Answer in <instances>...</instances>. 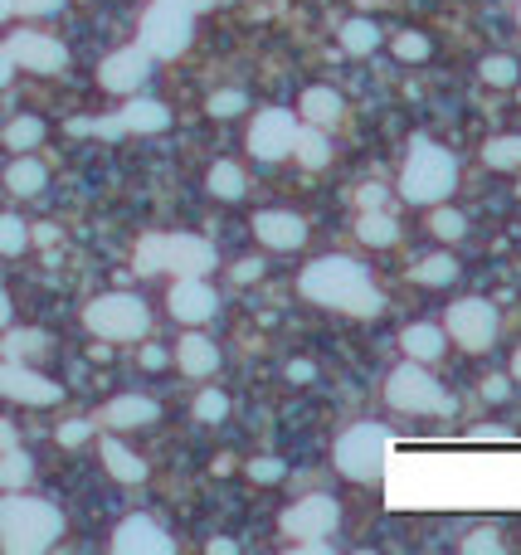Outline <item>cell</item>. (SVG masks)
<instances>
[{
	"mask_svg": "<svg viewBox=\"0 0 521 555\" xmlns=\"http://www.w3.org/2000/svg\"><path fill=\"white\" fill-rule=\"evenodd\" d=\"M93 439V419H69V424H59V444L64 448H78Z\"/></svg>",
	"mask_w": 521,
	"mask_h": 555,
	"instance_id": "7bdbcfd3",
	"label": "cell"
},
{
	"mask_svg": "<svg viewBox=\"0 0 521 555\" xmlns=\"http://www.w3.org/2000/svg\"><path fill=\"white\" fill-rule=\"evenodd\" d=\"M30 244V224L20 215H0V254H25Z\"/></svg>",
	"mask_w": 521,
	"mask_h": 555,
	"instance_id": "74e56055",
	"label": "cell"
},
{
	"mask_svg": "<svg viewBox=\"0 0 521 555\" xmlns=\"http://www.w3.org/2000/svg\"><path fill=\"white\" fill-rule=\"evenodd\" d=\"M176 366L186 370L190 380H210V375L220 370V346H215L205 332L190 327V332L176 341Z\"/></svg>",
	"mask_w": 521,
	"mask_h": 555,
	"instance_id": "d6986e66",
	"label": "cell"
},
{
	"mask_svg": "<svg viewBox=\"0 0 521 555\" xmlns=\"http://www.w3.org/2000/svg\"><path fill=\"white\" fill-rule=\"evenodd\" d=\"M59 5H64V0H15L20 15H54Z\"/></svg>",
	"mask_w": 521,
	"mask_h": 555,
	"instance_id": "c3c4849f",
	"label": "cell"
},
{
	"mask_svg": "<svg viewBox=\"0 0 521 555\" xmlns=\"http://www.w3.org/2000/svg\"><path fill=\"white\" fill-rule=\"evenodd\" d=\"M205 551H210V555H234V551H239V541H224V536H215Z\"/></svg>",
	"mask_w": 521,
	"mask_h": 555,
	"instance_id": "f5cc1de1",
	"label": "cell"
},
{
	"mask_svg": "<svg viewBox=\"0 0 521 555\" xmlns=\"http://www.w3.org/2000/svg\"><path fill=\"white\" fill-rule=\"evenodd\" d=\"M156 419H161V405L147 400V395H117L98 409V424H108V429H142V424H156Z\"/></svg>",
	"mask_w": 521,
	"mask_h": 555,
	"instance_id": "44dd1931",
	"label": "cell"
},
{
	"mask_svg": "<svg viewBox=\"0 0 521 555\" xmlns=\"http://www.w3.org/2000/svg\"><path fill=\"white\" fill-rule=\"evenodd\" d=\"M263 273H268V263H263V259H239V263H234V268H229V278H234L239 288H249V283H259Z\"/></svg>",
	"mask_w": 521,
	"mask_h": 555,
	"instance_id": "ee69618b",
	"label": "cell"
},
{
	"mask_svg": "<svg viewBox=\"0 0 521 555\" xmlns=\"http://www.w3.org/2000/svg\"><path fill=\"white\" fill-rule=\"evenodd\" d=\"M507 395H512V375H487V380H483V400H487V405H502Z\"/></svg>",
	"mask_w": 521,
	"mask_h": 555,
	"instance_id": "f6af8a7d",
	"label": "cell"
},
{
	"mask_svg": "<svg viewBox=\"0 0 521 555\" xmlns=\"http://www.w3.org/2000/svg\"><path fill=\"white\" fill-rule=\"evenodd\" d=\"M385 405L400 409V414H453L448 390L419 361H405L385 375Z\"/></svg>",
	"mask_w": 521,
	"mask_h": 555,
	"instance_id": "5b68a950",
	"label": "cell"
},
{
	"mask_svg": "<svg viewBox=\"0 0 521 555\" xmlns=\"http://www.w3.org/2000/svg\"><path fill=\"white\" fill-rule=\"evenodd\" d=\"M166 307H171V317H176L181 327H205V322L220 312V297H215V288H210L205 278H176Z\"/></svg>",
	"mask_w": 521,
	"mask_h": 555,
	"instance_id": "9a60e30c",
	"label": "cell"
},
{
	"mask_svg": "<svg viewBox=\"0 0 521 555\" xmlns=\"http://www.w3.org/2000/svg\"><path fill=\"white\" fill-rule=\"evenodd\" d=\"M205 185H210V195H215V200H244L249 176H244V166H239V161H215V166L205 171Z\"/></svg>",
	"mask_w": 521,
	"mask_h": 555,
	"instance_id": "83f0119b",
	"label": "cell"
},
{
	"mask_svg": "<svg viewBox=\"0 0 521 555\" xmlns=\"http://www.w3.org/2000/svg\"><path fill=\"white\" fill-rule=\"evenodd\" d=\"M453 185H458V161H453V151H444L439 142H429V137H414L410 156H405V166H400V195L419 205V210H429V205H444L448 195H453Z\"/></svg>",
	"mask_w": 521,
	"mask_h": 555,
	"instance_id": "3957f363",
	"label": "cell"
},
{
	"mask_svg": "<svg viewBox=\"0 0 521 555\" xmlns=\"http://www.w3.org/2000/svg\"><path fill=\"white\" fill-rule=\"evenodd\" d=\"M298 108H302V122H307V127H322V132H332L336 122L346 117V98L336 93L332 83H312V88H302Z\"/></svg>",
	"mask_w": 521,
	"mask_h": 555,
	"instance_id": "ac0fdd59",
	"label": "cell"
},
{
	"mask_svg": "<svg viewBox=\"0 0 521 555\" xmlns=\"http://www.w3.org/2000/svg\"><path fill=\"white\" fill-rule=\"evenodd\" d=\"M400 351H405V361L434 366V361H444L448 332L439 327V322H410V327L400 332Z\"/></svg>",
	"mask_w": 521,
	"mask_h": 555,
	"instance_id": "ffe728a7",
	"label": "cell"
},
{
	"mask_svg": "<svg viewBox=\"0 0 521 555\" xmlns=\"http://www.w3.org/2000/svg\"><path fill=\"white\" fill-rule=\"evenodd\" d=\"M5 54H10L15 69H30V74H59L69 64V49L59 39L35 35V30H15L5 39Z\"/></svg>",
	"mask_w": 521,
	"mask_h": 555,
	"instance_id": "8fae6325",
	"label": "cell"
},
{
	"mask_svg": "<svg viewBox=\"0 0 521 555\" xmlns=\"http://www.w3.org/2000/svg\"><path fill=\"white\" fill-rule=\"evenodd\" d=\"M283 375H288L293 385H312V380H317V366H312V361H288Z\"/></svg>",
	"mask_w": 521,
	"mask_h": 555,
	"instance_id": "7dc6e473",
	"label": "cell"
},
{
	"mask_svg": "<svg viewBox=\"0 0 521 555\" xmlns=\"http://www.w3.org/2000/svg\"><path fill=\"white\" fill-rule=\"evenodd\" d=\"M356 205H361V210H380V205H385V185H361V190H356Z\"/></svg>",
	"mask_w": 521,
	"mask_h": 555,
	"instance_id": "bcb514c9",
	"label": "cell"
},
{
	"mask_svg": "<svg viewBox=\"0 0 521 555\" xmlns=\"http://www.w3.org/2000/svg\"><path fill=\"white\" fill-rule=\"evenodd\" d=\"M336 39H341V49H346L351 59H366V54H375V49H380L385 30L375 25L371 15H351V20L341 25V35H336Z\"/></svg>",
	"mask_w": 521,
	"mask_h": 555,
	"instance_id": "603a6c76",
	"label": "cell"
},
{
	"mask_svg": "<svg viewBox=\"0 0 521 555\" xmlns=\"http://www.w3.org/2000/svg\"><path fill=\"white\" fill-rule=\"evenodd\" d=\"M83 322H88V332L103 336V341H137V336H147L151 312L147 302L132 293H103L88 302Z\"/></svg>",
	"mask_w": 521,
	"mask_h": 555,
	"instance_id": "52a82bcc",
	"label": "cell"
},
{
	"mask_svg": "<svg viewBox=\"0 0 521 555\" xmlns=\"http://www.w3.org/2000/svg\"><path fill=\"white\" fill-rule=\"evenodd\" d=\"M254 239L273 254H293L307 244V220L298 210H259L254 215Z\"/></svg>",
	"mask_w": 521,
	"mask_h": 555,
	"instance_id": "e0dca14e",
	"label": "cell"
},
{
	"mask_svg": "<svg viewBox=\"0 0 521 555\" xmlns=\"http://www.w3.org/2000/svg\"><path fill=\"white\" fill-rule=\"evenodd\" d=\"M205 108H210V117H239V112L249 108V98H244V93H239V88H220V93H210V103H205Z\"/></svg>",
	"mask_w": 521,
	"mask_h": 555,
	"instance_id": "f35d334b",
	"label": "cell"
},
{
	"mask_svg": "<svg viewBox=\"0 0 521 555\" xmlns=\"http://www.w3.org/2000/svg\"><path fill=\"white\" fill-rule=\"evenodd\" d=\"M161 244H166V234H147L142 244H137V273H161Z\"/></svg>",
	"mask_w": 521,
	"mask_h": 555,
	"instance_id": "ab89813d",
	"label": "cell"
},
{
	"mask_svg": "<svg viewBox=\"0 0 521 555\" xmlns=\"http://www.w3.org/2000/svg\"><path fill=\"white\" fill-rule=\"evenodd\" d=\"M190 414H195L200 424H220V419H229V395H224V390H215V385H205V390L195 395Z\"/></svg>",
	"mask_w": 521,
	"mask_h": 555,
	"instance_id": "d590c367",
	"label": "cell"
},
{
	"mask_svg": "<svg viewBox=\"0 0 521 555\" xmlns=\"http://www.w3.org/2000/svg\"><path fill=\"white\" fill-rule=\"evenodd\" d=\"M5 327H10V297L0 293V332H5Z\"/></svg>",
	"mask_w": 521,
	"mask_h": 555,
	"instance_id": "9f6ffc18",
	"label": "cell"
},
{
	"mask_svg": "<svg viewBox=\"0 0 521 555\" xmlns=\"http://www.w3.org/2000/svg\"><path fill=\"white\" fill-rule=\"evenodd\" d=\"M112 551L117 555H171L176 541L166 536V526L156 517L137 512V517H122L112 526Z\"/></svg>",
	"mask_w": 521,
	"mask_h": 555,
	"instance_id": "7c38bea8",
	"label": "cell"
},
{
	"mask_svg": "<svg viewBox=\"0 0 521 555\" xmlns=\"http://www.w3.org/2000/svg\"><path fill=\"white\" fill-rule=\"evenodd\" d=\"M147 78H151V54L142 44H127V49L108 54L103 69H98V83H103L108 93H137Z\"/></svg>",
	"mask_w": 521,
	"mask_h": 555,
	"instance_id": "2e32d148",
	"label": "cell"
},
{
	"mask_svg": "<svg viewBox=\"0 0 521 555\" xmlns=\"http://www.w3.org/2000/svg\"><path fill=\"white\" fill-rule=\"evenodd\" d=\"M429 229H434V239L458 244V239L468 234V215H463V210H448V205H429Z\"/></svg>",
	"mask_w": 521,
	"mask_h": 555,
	"instance_id": "d6a6232c",
	"label": "cell"
},
{
	"mask_svg": "<svg viewBox=\"0 0 521 555\" xmlns=\"http://www.w3.org/2000/svg\"><path fill=\"white\" fill-rule=\"evenodd\" d=\"M293 156L302 161V171H327V166H332V142H327V132H322V127H298Z\"/></svg>",
	"mask_w": 521,
	"mask_h": 555,
	"instance_id": "4316f807",
	"label": "cell"
},
{
	"mask_svg": "<svg viewBox=\"0 0 521 555\" xmlns=\"http://www.w3.org/2000/svg\"><path fill=\"white\" fill-rule=\"evenodd\" d=\"M35 478V458L25 453V448H5L0 453V487L5 492H25Z\"/></svg>",
	"mask_w": 521,
	"mask_h": 555,
	"instance_id": "f546056e",
	"label": "cell"
},
{
	"mask_svg": "<svg viewBox=\"0 0 521 555\" xmlns=\"http://www.w3.org/2000/svg\"><path fill=\"white\" fill-rule=\"evenodd\" d=\"M478 78H483L487 88H517L521 64L512 59V54H487L483 64H478Z\"/></svg>",
	"mask_w": 521,
	"mask_h": 555,
	"instance_id": "4dcf8cb0",
	"label": "cell"
},
{
	"mask_svg": "<svg viewBox=\"0 0 521 555\" xmlns=\"http://www.w3.org/2000/svg\"><path fill=\"white\" fill-rule=\"evenodd\" d=\"M390 54L400 59V64H424L429 54H434V44L424 30H400V35L390 39Z\"/></svg>",
	"mask_w": 521,
	"mask_h": 555,
	"instance_id": "e575fe53",
	"label": "cell"
},
{
	"mask_svg": "<svg viewBox=\"0 0 521 555\" xmlns=\"http://www.w3.org/2000/svg\"><path fill=\"white\" fill-rule=\"evenodd\" d=\"M30 239H35V244H54V239H59V229H54V224H39Z\"/></svg>",
	"mask_w": 521,
	"mask_h": 555,
	"instance_id": "db71d44e",
	"label": "cell"
},
{
	"mask_svg": "<svg viewBox=\"0 0 521 555\" xmlns=\"http://www.w3.org/2000/svg\"><path fill=\"white\" fill-rule=\"evenodd\" d=\"M49 181V171H44V161H35L30 151H20L15 161H10V171H5V185L15 190V195H39Z\"/></svg>",
	"mask_w": 521,
	"mask_h": 555,
	"instance_id": "f1b7e54d",
	"label": "cell"
},
{
	"mask_svg": "<svg viewBox=\"0 0 521 555\" xmlns=\"http://www.w3.org/2000/svg\"><path fill=\"white\" fill-rule=\"evenodd\" d=\"M463 555H502V536L492 526H478L473 536H463Z\"/></svg>",
	"mask_w": 521,
	"mask_h": 555,
	"instance_id": "60d3db41",
	"label": "cell"
},
{
	"mask_svg": "<svg viewBox=\"0 0 521 555\" xmlns=\"http://www.w3.org/2000/svg\"><path fill=\"white\" fill-rule=\"evenodd\" d=\"M507 375H512V380H521V351L512 356V370H507Z\"/></svg>",
	"mask_w": 521,
	"mask_h": 555,
	"instance_id": "680465c9",
	"label": "cell"
},
{
	"mask_svg": "<svg viewBox=\"0 0 521 555\" xmlns=\"http://www.w3.org/2000/svg\"><path fill=\"white\" fill-rule=\"evenodd\" d=\"M44 346H49V336H44V332H5V341H0L5 361H25V356H39Z\"/></svg>",
	"mask_w": 521,
	"mask_h": 555,
	"instance_id": "8d00e7d4",
	"label": "cell"
},
{
	"mask_svg": "<svg viewBox=\"0 0 521 555\" xmlns=\"http://www.w3.org/2000/svg\"><path fill=\"white\" fill-rule=\"evenodd\" d=\"M10 10H15V0H0V20H5V15H10Z\"/></svg>",
	"mask_w": 521,
	"mask_h": 555,
	"instance_id": "91938a15",
	"label": "cell"
},
{
	"mask_svg": "<svg viewBox=\"0 0 521 555\" xmlns=\"http://www.w3.org/2000/svg\"><path fill=\"white\" fill-rule=\"evenodd\" d=\"M93 132L98 137H122L127 127H122V117H103V122H93Z\"/></svg>",
	"mask_w": 521,
	"mask_h": 555,
	"instance_id": "f907efd6",
	"label": "cell"
},
{
	"mask_svg": "<svg viewBox=\"0 0 521 555\" xmlns=\"http://www.w3.org/2000/svg\"><path fill=\"white\" fill-rule=\"evenodd\" d=\"M190 15H200V10H215V0H186Z\"/></svg>",
	"mask_w": 521,
	"mask_h": 555,
	"instance_id": "6f0895ef",
	"label": "cell"
},
{
	"mask_svg": "<svg viewBox=\"0 0 521 555\" xmlns=\"http://www.w3.org/2000/svg\"><path fill=\"white\" fill-rule=\"evenodd\" d=\"M10 78H15V64H10V54H5V49H0V88H5V83H10Z\"/></svg>",
	"mask_w": 521,
	"mask_h": 555,
	"instance_id": "11a10c76",
	"label": "cell"
},
{
	"mask_svg": "<svg viewBox=\"0 0 521 555\" xmlns=\"http://www.w3.org/2000/svg\"><path fill=\"white\" fill-rule=\"evenodd\" d=\"M98 453H103V468H108L117 482H132V487H137V482H147V463H142V458H137L127 444L103 439V448H98Z\"/></svg>",
	"mask_w": 521,
	"mask_h": 555,
	"instance_id": "484cf974",
	"label": "cell"
},
{
	"mask_svg": "<svg viewBox=\"0 0 521 555\" xmlns=\"http://www.w3.org/2000/svg\"><path fill=\"white\" fill-rule=\"evenodd\" d=\"M356 239L371 244V249H390V244H400V224H395V215H390L385 205H380V210H361Z\"/></svg>",
	"mask_w": 521,
	"mask_h": 555,
	"instance_id": "d4e9b609",
	"label": "cell"
},
{
	"mask_svg": "<svg viewBox=\"0 0 521 555\" xmlns=\"http://www.w3.org/2000/svg\"><path fill=\"white\" fill-rule=\"evenodd\" d=\"M215 244L200 234H166L161 244V268H171L176 278H205L215 268Z\"/></svg>",
	"mask_w": 521,
	"mask_h": 555,
	"instance_id": "4fadbf2b",
	"label": "cell"
},
{
	"mask_svg": "<svg viewBox=\"0 0 521 555\" xmlns=\"http://www.w3.org/2000/svg\"><path fill=\"white\" fill-rule=\"evenodd\" d=\"M0 395L20 400V405H59V385L44 380L39 370H30L25 361H0Z\"/></svg>",
	"mask_w": 521,
	"mask_h": 555,
	"instance_id": "5bb4252c",
	"label": "cell"
},
{
	"mask_svg": "<svg viewBox=\"0 0 521 555\" xmlns=\"http://www.w3.org/2000/svg\"><path fill=\"white\" fill-rule=\"evenodd\" d=\"M293 142H298V117L293 112L263 108L249 122V156L263 161V166H278L283 156H293Z\"/></svg>",
	"mask_w": 521,
	"mask_h": 555,
	"instance_id": "9c48e42d",
	"label": "cell"
},
{
	"mask_svg": "<svg viewBox=\"0 0 521 555\" xmlns=\"http://www.w3.org/2000/svg\"><path fill=\"white\" fill-rule=\"evenodd\" d=\"M298 293L327 312H346V317H380V307H385L366 263L346 259V254H327V259L307 263L298 278Z\"/></svg>",
	"mask_w": 521,
	"mask_h": 555,
	"instance_id": "6da1fadb",
	"label": "cell"
},
{
	"mask_svg": "<svg viewBox=\"0 0 521 555\" xmlns=\"http://www.w3.org/2000/svg\"><path fill=\"white\" fill-rule=\"evenodd\" d=\"M444 332H448V341H458L463 351L483 356V351H492V341L502 332V317H497V307H492L487 297H463V302L448 307Z\"/></svg>",
	"mask_w": 521,
	"mask_h": 555,
	"instance_id": "ba28073f",
	"label": "cell"
},
{
	"mask_svg": "<svg viewBox=\"0 0 521 555\" xmlns=\"http://www.w3.org/2000/svg\"><path fill=\"white\" fill-rule=\"evenodd\" d=\"M410 278L419 283V288H453V283H458V259H453L448 249L424 254V259L410 263Z\"/></svg>",
	"mask_w": 521,
	"mask_h": 555,
	"instance_id": "7402d4cb",
	"label": "cell"
},
{
	"mask_svg": "<svg viewBox=\"0 0 521 555\" xmlns=\"http://www.w3.org/2000/svg\"><path fill=\"white\" fill-rule=\"evenodd\" d=\"M249 478L254 482H283L288 478V463H283V458H249Z\"/></svg>",
	"mask_w": 521,
	"mask_h": 555,
	"instance_id": "b9f144b4",
	"label": "cell"
},
{
	"mask_svg": "<svg viewBox=\"0 0 521 555\" xmlns=\"http://www.w3.org/2000/svg\"><path fill=\"white\" fill-rule=\"evenodd\" d=\"M166 361H171V351H166V346H156V341L142 346V366H147V370H161Z\"/></svg>",
	"mask_w": 521,
	"mask_h": 555,
	"instance_id": "681fc988",
	"label": "cell"
},
{
	"mask_svg": "<svg viewBox=\"0 0 521 555\" xmlns=\"http://www.w3.org/2000/svg\"><path fill=\"white\" fill-rule=\"evenodd\" d=\"M44 142V122L39 117H15V122H5V147L15 151H35Z\"/></svg>",
	"mask_w": 521,
	"mask_h": 555,
	"instance_id": "836d02e7",
	"label": "cell"
},
{
	"mask_svg": "<svg viewBox=\"0 0 521 555\" xmlns=\"http://www.w3.org/2000/svg\"><path fill=\"white\" fill-rule=\"evenodd\" d=\"M390 448H395V434H390L385 424H375V419H361V424H351V429L336 439L332 463L346 482H375V478H385Z\"/></svg>",
	"mask_w": 521,
	"mask_h": 555,
	"instance_id": "277c9868",
	"label": "cell"
},
{
	"mask_svg": "<svg viewBox=\"0 0 521 555\" xmlns=\"http://www.w3.org/2000/svg\"><path fill=\"white\" fill-rule=\"evenodd\" d=\"M64 536V517L54 502L44 497H0V546L10 555H35L49 551Z\"/></svg>",
	"mask_w": 521,
	"mask_h": 555,
	"instance_id": "7a4b0ae2",
	"label": "cell"
},
{
	"mask_svg": "<svg viewBox=\"0 0 521 555\" xmlns=\"http://www.w3.org/2000/svg\"><path fill=\"white\" fill-rule=\"evenodd\" d=\"M517 25H521V5H517Z\"/></svg>",
	"mask_w": 521,
	"mask_h": 555,
	"instance_id": "94428289",
	"label": "cell"
},
{
	"mask_svg": "<svg viewBox=\"0 0 521 555\" xmlns=\"http://www.w3.org/2000/svg\"><path fill=\"white\" fill-rule=\"evenodd\" d=\"M283 536H293V541H312V536H332L336 526H341V507H336V497L327 492H312V497H298L288 512H283Z\"/></svg>",
	"mask_w": 521,
	"mask_h": 555,
	"instance_id": "30bf717a",
	"label": "cell"
},
{
	"mask_svg": "<svg viewBox=\"0 0 521 555\" xmlns=\"http://www.w3.org/2000/svg\"><path fill=\"white\" fill-rule=\"evenodd\" d=\"M190 39H195V15L186 10V0H151V10L142 15V49L151 59L186 54Z\"/></svg>",
	"mask_w": 521,
	"mask_h": 555,
	"instance_id": "8992f818",
	"label": "cell"
},
{
	"mask_svg": "<svg viewBox=\"0 0 521 555\" xmlns=\"http://www.w3.org/2000/svg\"><path fill=\"white\" fill-rule=\"evenodd\" d=\"M483 161L492 171H521V137L507 132V137H492L483 147Z\"/></svg>",
	"mask_w": 521,
	"mask_h": 555,
	"instance_id": "1f68e13d",
	"label": "cell"
},
{
	"mask_svg": "<svg viewBox=\"0 0 521 555\" xmlns=\"http://www.w3.org/2000/svg\"><path fill=\"white\" fill-rule=\"evenodd\" d=\"M5 448H20V434H15V424L0 419V453H5Z\"/></svg>",
	"mask_w": 521,
	"mask_h": 555,
	"instance_id": "816d5d0a",
	"label": "cell"
},
{
	"mask_svg": "<svg viewBox=\"0 0 521 555\" xmlns=\"http://www.w3.org/2000/svg\"><path fill=\"white\" fill-rule=\"evenodd\" d=\"M117 117H122L127 132H166V127H171V108L156 103V98H132Z\"/></svg>",
	"mask_w": 521,
	"mask_h": 555,
	"instance_id": "cb8c5ba5",
	"label": "cell"
}]
</instances>
